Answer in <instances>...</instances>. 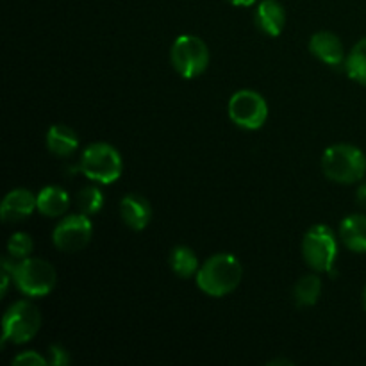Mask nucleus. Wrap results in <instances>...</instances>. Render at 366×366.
I'll use <instances>...</instances> for the list:
<instances>
[{
    "label": "nucleus",
    "mask_w": 366,
    "mask_h": 366,
    "mask_svg": "<svg viewBox=\"0 0 366 366\" xmlns=\"http://www.w3.org/2000/svg\"><path fill=\"white\" fill-rule=\"evenodd\" d=\"M120 214L129 229L143 231L152 220V207L145 197L138 193H129L120 200Z\"/></svg>",
    "instance_id": "obj_12"
},
{
    "label": "nucleus",
    "mask_w": 366,
    "mask_h": 366,
    "mask_svg": "<svg viewBox=\"0 0 366 366\" xmlns=\"http://www.w3.org/2000/svg\"><path fill=\"white\" fill-rule=\"evenodd\" d=\"M77 168L89 181L99 182V184H111L120 179L124 161H122L120 152L109 143H92L82 152Z\"/></svg>",
    "instance_id": "obj_3"
},
{
    "label": "nucleus",
    "mask_w": 366,
    "mask_h": 366,
    "mask_svg": "<svg viewBox=\"0 0 366 366\" xmlns=\"http://www.w3.org/2000/svg\"><path fill=\"white\" fill-rule=\"evenodd\" d=\"M322 293V279L318 275L311 274L306 275V277L300 279L295 285V290H293V299H295L297 306L310 307L315 306L320 299Z\"/></svg>",
    "instance_id": "obj_18"
},
{
    "label": "nucleus",
    "mask_w": 366,
    "mask_h": 366,
    "mask_svg": "<svg viewBox=\"0 0 366 366\" xmlns=\"http://www.w3.org/2000/svg\"><path fill=\"white\" fill-rule=\"evenodd\" d=\"M93 236V225L88 214H70L56 225L52 232V242L61 252L74 254L84 249Z\"/></svg>",
    "instance_id": "obj_9"
},
{
    "label": "nucleus",
    "mask_w": 366,
    "mask_h": 366,
    "mask_svg": "<svg viewBox=\"0 0 366 366\" xmlns=\"http://www.w3.org/2000/svg\"><path fill=\"white\" fill-rule=\"evenodd\" d=\"M49 365L52 366H64L70 363V354L61 345H50L49 349Z\"/></svg>",
    "instance_id": "obj_23"
},
{
    "label": "nucleus",
    "mask_w": 366,
    "mask_h": 366,
    "mask_svg": "<svg viewBox=\"0 0 366 366\" xmlns=\"http://www.w3.org/2000/svg\"><path fill=\"white\" fill-rule=\"evenodd\" d=\"M70 207V195L61 186H46L38 193V211L43 217L57 218Z\"/></svg>",
    "instance_id": "obj_16"
},
{
    "label": "nucleus",
    "mask_w": 366,
    "mask_h": 366,
    "mask_svg": "<svg viewBox=\"0 0 366 366\" xmlns=\"http://www.w3.org/2000/svg\"><path fill=\"white\" fill-rule=\"evenodd\" d=\"M41 329V313L29 300H18L4 313L2 345L7 342L21 345L34 338Z\"/></svg>",
    "instance_id": "obj_5"
},
{
    "label": "nucleus",
    "mask_w": 366,
    "mask_h": 366,
    "mask_svg": "<svg viewBox=\"0 0 366 366\" xmlns=\"http://www.w3.org/2000/svg\"><path fill=\"white\" fill-rule=\"evenodd\" d=\"M46 147L57 157H68L79 149V136L71 127L56 124L46 132Z\"/></svg>",
    "instance_id": "obj_15"
},
{
    "label": "nucleus",
    "mask_w": 366,
    "mask_h": 366,
    "mask_svg": "<svg viewBox=\"0 0 366 366\" xmlns=\"http://www.w3.org/2000/svg\"><path fill=\"white\" fill-rule=\"evenodd\" d=\"M310 52L325 64L340 66L345 63V49H343L342 39L329 31H320L311 36Z\"/></svg>",
    "instance_id": "obj_11"
},
{
    "label": "nucleus",
    "mask_w": 366,
    "mask_h": 366,
    "mask_svg": "<svg viewBox=\"0 0 366 366\" xmlns=\"http://www.w3.org/2000/svg\"><path fill=\"white\" fill-rule=\"evenodd\" d=\"M32 249H34V243H32V238L27 232H14L9 242H7V252L16 261L31 257Z\"/></svg>",
    "instance_id": "obj_21"
},
{
    "label": "nucleus",
    "mask_w": 366,
    "mask_h": 366,
    "mask_svg": "<svg viewBox=\"0 0 366 366\" xmlns=\"http://www.w3.org/2000/svg\"><path fill=\"white\" fill-rule=\"evenodd\" d=\"M46 363H49V361L43 356H39L38 352H34V350H25V352L18 354L13 360V365L16 366H43Z\"/></svg>",
    "instance_id": "obj_22"
},
{
    "label": "nucleus",
    "mask_w": 366,
    "mask_h": 366,
    "mask_svg": "<svg viewBox=\"0 0 366 366\" xmlns=\"http://www.w3.org/2000/svg\"><path fill=\"white\" fill-rule=\"evenodd\" d=\"M268 365H292V361L288 360H277V361H270Z\"/></svg>",
    "instance_id": "obj_26"
},
{
    "label": "nucleus",
    "mask_w": 366,
    "mask_h": 366,
    "mask_svg": "<svg viewBox=\"0 0 366 366\" xmlns=\"http://www.w3.org/2000/svg\"><path fill=\"white\" fill-rule=\"evenodd\" d=\"M363 306H365V310H366V285H365V290H363Z\"/></svg>",
    "instance_id": "obj_27"
},
{
    "label": "nucleus",
    "mask_w": 366,
    "mask_h": 366,
    "mask_svg": "<svg viewBox=\"0 0 366 366\" xmlns=\"http://www.w3.org/2000/svg\"><path fill=\"white\" fill-rule=\"evenodd\" d=\"M243 279V267L232 254L211 256L197 272V286L209 297H225L234 292Z\"/></svg>",
    "instance_id": "obj_1"
},
{
    "label": "nucleus",
    "mask_w": 366,
    "mask_h": 366,
    "mask_svg": "<svg viewBox=\"0 0 366 366\" xmlns=\"http://www.w3.org/2000/svg\"><path fill=\"white\" fill-rule=\"evenodd\" d=\"M170 59L181 77L195 79L202 75L209 64V49L199 36L182 34L172 45Z\"/></svg>",
    "instance_id": "obj_6"
},
{
    "label": "nucleus",
    "mask_w": 366,
    "mask_h": 366,
    "mask_svg": "<svg viewBox=\"0 0 366 366\" xmlns=\"http://www.w3.org/2000/svg\"><path fill=\"white\" fill-rule=\"evenodd\" d=\"M356 200H357V204H360V207H363V209L366 211V182H363V184L357 188Z\"/></svg>",
    "instance_id": "obj_24"
},
{
    "label": "nucleus",
    "mask_w": 366,
    "mask_h": 366,
    "mask_svg": "<svg viewBox=\"0 0 366 366\" xmlns=\"http://www.w3.org/2000/svg\"><path fill=\"white\" fill-rule=\"evenodd\" d=\"M256 24L264 34L275 38V36L281 34L282 29H285V7H282L277 0H263V2H259V6H257Z\"/></svg>",
    "instance_id": "obj_13"
},
{
    "label": "nucleus",
    "mask_w": 366,
    "mask_h": 366,
    "mask_svg": "<svg viewBox=\"0 0 366 366\" xmlns=\"http://www.w3.org/2000/svg\"><path fill=\"white\" fill-rule=\"evenodd\" d=\"M38 209V195L25 188L11 189L0 206V218L4 224H16L25 220Z\"/></svg>",
    "instance_id": "obj_10"
},
{
    "label": "nucleus",
    "mask_w": 366,
    "mask_h": 366,
    "mask_svg": "<svg viewBox=\"0 0 366 366\" xmlns=\"http://www.w3.org/2000/svg\"><path fill=\"white\" fill-rule=\"evenodd\" d=\"M227 2H231L232 6H243V7H249V6H254V4H256L257 0H227Z\"/></svg>",
    "instance_id": "obj_25"
},
{
    "label": "nucleus",
    "mask_w": 366,
    "mask_h": 366,
    "mask_svg": "<svg viewBox=\"0 0 366 366\" xmlns=\"http://www.w3.org/2000/svg\"><path fill=\"white\" fill-rule=\"evenodd\" d=\"M170 267L175 275L188 279L192 275H197V272H199V257L189 247L179 245L172 250Z\"/></svg>",
    "instance_id": "obj_17"
},
{
    "label": "nucleus",
    "mask_w": 366,
    "mask_h": 366,
    "mask_svg": "<svg viewBox=\"0 0 366 366\" xmlns=\"http://www.w3.org/2000/svg\"><path fill=\"white\" fill-rule=\"evenodd\" d=\"M229 117L245 131H257L268 118V104L254 89H239L229 100Z\"/></svg>",
    "instance_id": "obj_8"
},
{
    "label": "nucleus",
    "mask_w": 366,
    "mask_h": 366,
    "mask_svg": "<svg viewBox=\"0 0 366 366\" xmlns=\"http://www.w3.org/2000/svg\"><path fill=\"white\" fill-rule=\"evenodd\" d=\"M77 206L81 213L84 214H95L102 209L104 206V195L97 186H86L79 192L77 195Z\"/></svg>",
    "instance_id": "obj_20"
},
{
    "label": "nucleus",
    "mask_w": 366,
    "mask_h": 366,
    "mask_svg": "<svg viewBox=\"0 0 366 366\" xmlns=\"http://www.w3.org/2000/svg\"><path fill=\"white\" fill-rule=\"evenodd\" d=\"M325 177L338 184H354L366 175V156L363 150L349 143H338L325 149L322 156Z\"/></svg>",
    "instance_id": "obj_2"
},
{
    "label": "nucleus",
    "mask_w": 366,
    "mask_h": 366,
    "mask_svg": "<svg viewBox=\"0 0 366 366\" xmlns=\"http://www.w3.org/2000/svg\"><path fill=\"white\" fill-rule=\"evenodd\" d=\"M345 70L352 81L366 86V38L360 39L345 57Z\"/></svg>",
    "instance_id": "obj_19"
},
{
    "label": "nucleus",
    "mask_w": 366,
    "mask_h": 366,
    "mask_svg": "<svg viewBox=\"0 0 366 366\" xmlns=\"http://www.w3.org/2000/svg\"><path fill=\"white\" fill-rule=\"evenodd\" d=\"M343 245L357 254H366V214H350L340 225Z\"/></svg>",
    "instance_id": "obj_14"
},
{
    "label": "nucleus",
    "mask_w": 366,
    "mask_h": 366,
    "mask_svg": "<svg viewBox=\"0 0 366 366\" xmlns=\"http://www.w3.org/2000/svg\"><path fill=\"white\" fill-rule=\"evenodd\" d=\"M13 282L24 295L38 299L54 292L57 285V272L49 261L25 257L14 263Z\"/></svg>",
    "instance_id": "obj_4"
},
{
    "label": "nucleus",
    "mask_w": 366,
    "mask_h": 366,
    "mask_svg": "<svg viewBox=\"0 0 366 366\" xmlns=\"http://www.w3.org/2000/svg\"><path fill=\"white\" fill-rule=\"evenodd\" d=\"M302 256L315 272H331L338 256V239L327 225H313L302 239Z\"/></svg>",
    "instance_id": "obj_7"
}]
</instances>
